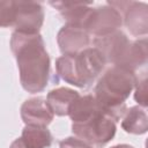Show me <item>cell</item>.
<instances>
[{
	"label": "cell",
	"instance_id": "obj_1",
	"mask_svg": "<svg viewBox=\"0 0 148 148\" xmlns=\"http://www.w3.org/2000/svg\"><path fill=\"white\" fill-rule=\"evenodd\" d=\"M10 49L16 59L22 88L36 94L43 91L50 79V56L39 34L28 35L14 31Z\"/></svg>",
	"mask_w": 148,
	"mask_h": 148
},
{
	"label": "cell",
	"instance_id": "obj_2",
	"mask_svg": "<svg viewBox=\"0 0 148 148\" xmlns=\"http://www.w3.org/2000/svg\"><path fill=\"white\" fill-rule=\"evenodd\" d=\"M138 74L121 66L106 68L98 79L94 97L102 111L114 121L123 118L126 111V99L134 89Z\"/></svg>",
	"mask_w": 148,
	"mask_h": 148
},
{
	"label": "cell",
	"instance_id": "obj_3",
	"mask_svg": "<svg viewBox=\"0 0 148 148\" xmlns=\"http://www.w3.org/2000/svg\"><path fill=\"white\" fill-rule=\"evenodd\" d=\"M105 65L106 61L97 49L87 47L79 53L59 57L56 60V72L66 83L86 88L102 74Z\"/></svg>",
	"mask_w": 148,
	"mask_h": 148
},
{
	"label": "cell",
	"instance_id": "obj_4",
	"mask_svg": "<svg viewBox=\"0 0 148 148\" xmlns=\"http://www.w3.org/2000/svg\"><path fill=\"white\" fill-rule=\"evenodd\" d=\"M116 131V121L104 112H99L86 121L72 124L73 134L91 147H102L106 145L114 138Z\"/></svg>",
	"mask_w": 148,
	"mask_h": 148
},
{
	"label": "cell",
	"instance_id": "obj_5",
	"mask_svg": "<svg viewBox=\"0 0 148 148\" xmlns=\"http://www.w3.org/2000/svg\"><path fill=\"white\" fill-rule=\"evenodd\" d=\"M123 25L121 14L111 7L110 5L98 6L92 8L83 29L89 34L96 37H103L119 30Z\"/></svg>",
	"mask_w": 148,
	"mask_h": 148
},
{
	"label": "cell",
	"instance_id": "obj_6",
	"mask_svg": "<svg viewBox=\"0 0 148 148\" xmlns=\"http://www.w3.org/2000/svg\"><path fill=\"white\" fill-rule=\"evenodd\" d=\"M123 17V23L135 37L146 36L148 32V6L139 1H108Z\"/></svg>",
	"mask_w": 148,
	"mask_h": 148
},
{
	"label": "cell",
	"instance_id": "obj_7",
	"mask_svg": "<svg viewBox=\"0 0 148 148\" xmlns=\"http://www.w3.org/2000/svg\"><path fill=\"white\" fill-rule=\"evenodd\" d=\"M14 31L28 35L39 34L44 23V7L37 1H14Z\"/></svg>",
	"mask_w": 148,
	"mask_h": 148
},
{
	"label": "cell",
	"instance_id": "obj_8",
	"mask_svg": "<svg viewBox=\"0 0 148 148\" xmlns=\"http://www.w3.org/2000/svg\"><path fill=\"white\" fill-rule=\"evenodd\" d=\"M92 43L94 47L102 53L106 64H111L112 66L121 65L131 45V40L121 30H117L103 37H96Z\"/></svg>",
	"mask_w": 148,
	"mask_h": 148
},
{
	"label": "cell",
	"instance_id": "obj_9",
	"mask_svg": "<svg viewBox=\"0 0 148 148\" xmlns=\"http://www.w3.org/2000/svg\"><path fill=\"white\" fill-rule=\"evenodd\" d=\"M57 43L64 56L75 54L89 47L90 35L80 27L65 24L58 31Z\"/></svg>",
	"mask_w": 148,
	"mask_h": 148
},
{
	"label": "cell",
	"instance_id": "obj_10",
	"mask_svg": "<svg viewBox=\"0 0 148 148\" xmlns=\"http://www.w3.org/2000/svg\"><path fill=\"white\" fill-rule=\"evenodd\" d=\"M21 118L25 125L46 127L54 118L44 97H32L21 105Z\"/></svg>",
	"mask_w": 148,
	"mask_h": 148
},
{
	"label": "cell",
	"instance_id": "obj_11",
	"mask_svg": "<svg viewBox=\"0 0 148 148\" xmlns=\"http://www.w3.org/2000/svg\"><path fill=\"white\" fill-rule=\"evenodd\" d=\"M50 5L58 9L66 24L80 27L82 29L92 9V2L83 1H56L50 2Z\"/></svg>",
	"mask_w": 148,
	"mask_h": 148
},
{
	"label": "cell",
	"instance_id": "obj_12",
	"mask_svg": "<svg viewBox=\"0 0 148 148\" xmlns=\"http://www.w3.org/2000/svg\"><path fill=\"white\" fill-rule=\"evenodd\" d=\"M80 97L79 91L67 88V87H60L56 88L49 91L46 96V103L53 114L57 116H68L69 109L72 104Z\"/></svg>",
	"mask_w": 148,
	"mask_h": 148
},
{
	"label": "cell",
	"instance_id": "obj_13",
	"mask_svg": "<svg viewBox=\"0 0 148 148\" xmlns=\"http://www.w3.org/2000/svg\"><path fill=\"white\" fill-rule=\"evenodd\" d=\"M99 112L103 111L98 105L94 95H84V96H80L72 104L68 116L72 120V124H79L88 120L89 118L94 117Z\"/></svg>",
	"mask_w": 148,
	"mask_h": 148
},
{
	"label": "cell",
	"instance_id": "obj_14",
	"mask_svg": "<svg viewBox=\"0 0 148 148\" xmlns=\"http://www.w3.org/2000/svg\"><path fill=\"white\" fill-rule=\"evenodd\" d=\"M121 127L130 134H145L148 130V116L146 110L139 105L126 109L123 116Z\"/></svg>",
	"mask_w": 148,
	"mask_h": 148
},
{
	"label": "cell",
	"instance_id": "obj_15",
	"mask_svg": "<svg viewBox=\"0 0 148 148\" xmlns=\"http://www.w3.org/2000/svg\"><path fill=\"white\" fill-rule=\"evenodd\" d=\"M147 60H148L147 38L142 37L140 39L131 42V45L126 53V57L123 60L121 65H119V66L125 67V68L136 73L138 69H140L141 67H145L147 65Z\"/></svg>",
	"mask_w": 148,
	"mask_h": 148
},
{
	"label": "cell",
	"instance_id": "obj_16",
	"mask_svg": "<svg viewBox=\"0 0 148 148\" xmlns=\"http://www.w3.org/2000/svg\"><path fill=\"white\" fill-rule=\"evenodd\" d=\"M20 138L28 148H49L53 141L51 132L43 126L25 125Z\"/></svg>",
	"mask_w": 148,
	"mask_h": 148
},
{
	"label": "cell",
	"instance_id": "obj_17",
	"mask_svg": "<svg viewBox=\"0 0 148 148\" xmlns=\"http://www.w3.org/2000/svg\"><path fill=\"white\" fill-rule=\"evenodd\" d=\"M15 16L14 1L2 0L0 1V28L13 27Z\"/></svg>",
	"mask_w": 148,
	"mask_h": 148
},
{
	"label": "cell",
	"instance_id": "obj_18",
	"mask_svg": "<svg viewBox=\"0 0 148 148\" xmlns=\"http://www.w3.org/2000/svg\"><path fill=\"white\" fill-rule=\"evenodd\" d=\"M134 99L139 104V106L146 108L147 106V76L146 72L143 75L140 77L139 75L136 76V82L134 86Z\"/></svg>",
	"mask_w": 148,
	"mask_h": 148
},
{
	"label": "cell",
	"instance_id": "obj_19",
	"mask_svg": "<svg viewBox=\"0 0 148 148\" xmlns=\"http://www.w3.org/2000/svg\"><path fill=\"white\" fill-rule=\"evenodd\" d=\"M60 148H92L90 145L76 136H68L59 142Z\"/></svg>",
	"mask_w": 148,
	"mask_h": 148
},
{
	"label": "cell",
	"instance_id": "obj_20",
	"mask_svg": "<svg viewBox=\"0 0 148 148\" xmlns=\"http://www.w3.org/2000/svg\"><path fill=\"white\" fill-rule=\"evenodd\" d=\"M9 148H28V147L23 143V141L21 140V138H17V139H15V140L10 143Z\"/></svg>",
	"mask_w": 148,
	"mask_h": 148
},
{
	"label": "cell",
	"instance_id": "obj_21",
	"mask_svg": "<svg viewBox=\"0 0 148 148\" xmlns=\"http://www.w3.org/2000/svg\"><path fill=\"white\" fill-rule=\"evenodd\" d=\"M111 148H134V147H133V146H131V145L120 143V145H116V146H112Z\"/></svg>",
	"mask_w": 148,
	"mask_h": 148
}]
</instances>
